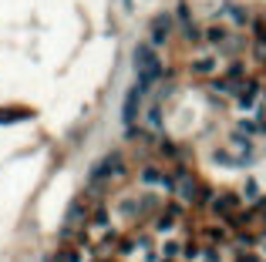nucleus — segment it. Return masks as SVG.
<instances>
[{
  "mask_svg": "<svg viewBox=\"0 0 266 262\" xmlns=\"http://www.w3.org/2000/svg\"><path fill=\"white\" fill-rule=\"evenodd\" d=\"M179 255H186V246H182V242H179V239H165V242H162V259L175 262Z\"/></svg>",
  "mask_w": 266,
  "mask_h": 262,
  "instance_id": "nucleus-13",
  "label": "nucleus"
},
{
  "mask_svg": "<svg viewBox=\"0 0 266 262\" xmlns=\"http://www.w3.org/2000/svg\"><path fill=\"white\" fill-rule=\"evenodd\" d=\"M135 74H138V84L145 87V91L162 78V61H159L152 44H138L135 47Z\"/></svg>",
  "mask_w": 266,
  "mask_h": 262,
  "instance_id": "nucleus-1",
  "label": "nucleus"
},
{
  "mask_svg": "<svg viewBox=\"0 0 266 262\" xmlns=\"http://www.w3.org/2000/svg\"><path fill=\"white\" fill-rule=\"evenodd\" d=\"M206 239L212 246H219V242H226V229H206Z\"/></svg>",
  "mask_w": 266,
  "mask_h": 262,
  "instance_id": "nucleus-17",
  "label": "nucleus"
},
{
  "mask_svg": "<svg viewBox=\"0 0 266 262\" xmlns=\"http://www.w3.org/2000/svg\"><path fill=\"white\" fill-rule=\"evenodd\" d=\"M179 215H182V208H179V205L165 208V212L159 215V222H155V229H159V232H165V235H169V232H172V229H175V225H179Z\"/></svg>",
  "mask_w": 266,
  "mask_h": 262,
  "instance_id": "nucleus-10",
  "label": "nucleus"
},
{
  "mask_svg": "<svg viewBox=\"0 0 266 262\" xmlns=\"http://www.w3.org/2000/svg\"><path fill=\"white\" fill-rule=\"evenodd\" d=\"M242 195H233V192H223V195H216V199L209 202L212 215H223V219H233V212H242L239 208Z\"/></svg>",
  "mask_w": 266,
  "mask_h": 262,
  "instance_id": "nucleus-6",
  "label": "nucleus"
},
{
  "mask_svg": "<svg viewBox=\"0 0 266 262\" xmlns=\"http://www.w3.org/2000/svg\"><path fill=\"white\" fill-rule=\"evenodd\" d=\"M256 98H259V84L256 81H239V91H236L239 111H253V108H256Z\"/></svg>",
  "mask_w": 266,
  "mask_h": 262,
  "instance_id": "nucleus-7",
  "label": "nucleus"
},
{
  "mask_svg": "<svg viewBox=\"0 0 266 262\" xmlns=\"http://www.w3.org/2000/svg\"><path fill=\"white\" fill-rule=\"evenodd\" d=\"M125 175V161H121V155H108V158H101L95 165V172H91V185H101V182H112V178H121Z\"/></svg>",
  "mask_w": 266,
  "mask_h": 262,
  "instance_id": "nucleus-2",
  "label": "nucleus"
},
{
  "mask_svg": "<svg viewBox=\"0 0 266 262\" xmlns=\"http://www.w3.org/2000/svg\"><path fill=\"white\" fill-rule=\"evenodd\" d=\"M172 37V17L169 14H159L152 20V44H165Z\"/></svg>",
  "mask_w": 266,
  "mask_h": 262,
  "instance_id": "nucleus-9",
  "label": "nucleus"
},
{
  "mask_svg": "<svg viewBox=\"0 0 266 262\" xmlns=\"http://www.w3.org/2000/svg\"><path fill=\"white\" fill-rule=\"evenodd\" d=\"M145 87L142 84H135L128 91V98H125V111H121V118H125V125L128 128H135V121H138V114H142V101H145Z\"/></svg>",
  "mask_w": 266,
  "mask_h": 262,
  "instance_id": "nucleus-5",
  "label": "nucleus"
},
{
  "mask_svg": "<svg viewBox=\"0 0 266 262\" xmlns=\"http://www.w3.org/2000/svg\"><path fill=\"white\" fill-rule=\"evenodd\" d=\"M229 34H233L229 27H223V24H212V27H206V37H202V40H209L212 47H223Z\"/></svg>",
  "mask_w": 266,
  "mask_h": 262,
  "instance_id": "nucleus-11",
  "label": "nucleus"
},
{
  "mask_svg": "<svg viewBox=\"0 0 266 262\" xmlns=\"http://www.w3.org/2000/svg\"><path fill=\"white\" fill-rule=\"evenodd\" d=\"M175 195H179L182 205H192V202L206 199V192L199 188V182H195L192 175H186V172H179V178H175Z\"/></svg>",
  "mask_w": 266,
  "mask_h": 262,
  "instance_id": "nucleus-3",
  "label": "nucleus"
},
{
  "mask_svg": "<svg viewBox=\"0 0 266 262\" xmlns=\"http://www.w3.org/2000/svg\"><path fill=\"white\" fill-rule=\"evenodd\" d=\"M138 182L148 185V188H159V192H175V178L172 175H165L162 168L155 165H145L142 172H138Z\"/></svg>",
  "mask_w": 266,
  "mask_h": 262,
  "instance_id": "nucleus-4",
  "label": "nucleus"
},
{
  "mask_svg": "<svg viewBox=\"0 0 266 262\" xmlns=\"http://www.w3.org/2000/svg\"><path fill=\"white\" fill-rule=\"evenodd\" d=\"M263 98H266V91H263Z\"/></svg>",
  "mask_w": 266,
  "mask_h": 262,
  "instance_id": "nucleus-22",
  "label": "nucleus"
},
{
  "mask_svg": "<svg viewBox=\"0 0 266 262\" xmlns=\"http://www.w3.org/2000/svg\"><path fill=\"white\" fill-rule=\"evenodd\" d=\"M145 125L152 128V131H159V128H162V108H159V104H152V108L145 111Z\"/></svg>",
  "mask_w": 266,
  "mask_h": 262,
  "instance_id": "nucleus-16",
  "label": "nucleus"
},
{
  "mask_svg": "<svg viewBox=\"0 0 266 262\" xmlns=\"http://www.w3.org/2000/svg\"><path fill=\"white\" fill-rule=\"evenodd\" d=\"M263 255H266V239H263Z\"/></svg>",
  "mask_w": 266,
  "mask_h": 262,
  "instance_id": "nucleus-21",
  "label": "nucleus"
},
{
  "mask_svg": "<svg viewBox=\"0 0 266 262\" xmlns=\"http://www.w3.org/2000/svg\"><path fill=\"white\" fill-rule=\"evenodd\" d=\"M91 225H95V229H108V212H105V208H98V212H95Z\"/></svg>",
  "mask_w": 266,
  "mask_h": 262,
  "instance_id": "nucleus-18",
  "label": "nucleus"
},
{
  "mask_svg": "<svg viewBox=\"0 0 266 262\" xmlns=\"http://www.w3.org/2000/svg\"><path fill=\"white\" fill-rule=\"evenodd\" d=\"M24 118V111H0V121H17Z\"/></svg>",
  "mask_w": 266,
  "mask_h": 262,
  "instance_id": "nucleus-20",
  "label": "nucleus"
},
{
  "mask_svg": "<svg viewBox=\"0 0 266 262\" xmlns=\"http://www.w3.org/2000/svg\"><path fill=\"white\" fill-rule=\"evenodd\" d=\"M242 202H250V205H259V202H263V195H259V185L253 182H246V188H242Z\"/></svg>",
  "mask_w": 266,
  "mask_h": 262,
  "instance_id": "nucleus-15",
  "label": "nucleus"
},
{
  "mask_svg": "<svg viewBox=\"0 0 266 262\" xmlns=\"http://www.w3.org/2000/svg\"><path fill=\"white\" fill-rule=\"evenodd\" d=\"M219 14H226L229 20H233V27H246V24H250V14H246L239 4H226V7L219 10Z\"/></svg>",
  "mask_w": 266,
  "mask_h": 262,
  "instance_id": "nucleus-12",
  "label": "nucleus"
},
{
  "mask_svg": "<svg viewBox=\"0 0 266 262\" xmlns=\"http://www.w3.org/2000/svg\"><path fill=\"white\" fill-rule=\"evenodd\" d=\"M189 74H192V78H212V74H219V57L206 54V57L189 61Z\"/></svg>",
  "mask_w": 266,
  "mask_h": 262,
  "instance_id": "nucleus-8",
  "label": "nucleus"
},
{
  "mask_svg": "<svg viewBox=\"0 0 266 262\" xmlns=\"http://www.w3.org/2000/svg\"><path fill=\"white\" fill-rule=\"evenodd\" d=\"M253 54H256V61H259V64H266V40H259L256 47H253Z\"/></svg>",
  "mask_w": 266,
  "mask_h": 262,
  "instance_id": "nucleus-19",
  "label": "nucleus"
},
{
  "mask_svg": "<svg viewBox=\"0 0 266 262\" xmlns=\"http://www.w3.org/2000/svg\"><path fill=\"white\" fill-rule=\"evenodd\" d=\"M242 47H246V34H229L226 44L219 47V54H239Z\"/></svg>",
  "mask_w": 266,
  "mask_h": 262,
  "instance_id": "nucleus-14",
  "label": "nucleus"
}]
</instances>
